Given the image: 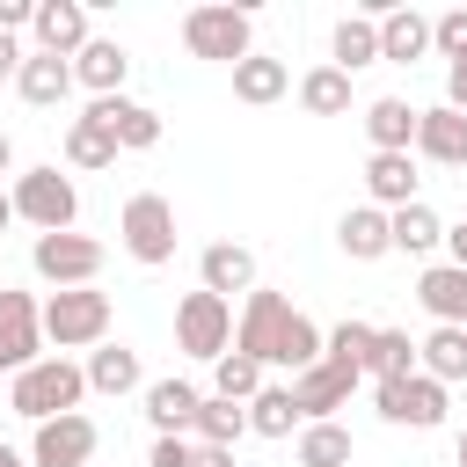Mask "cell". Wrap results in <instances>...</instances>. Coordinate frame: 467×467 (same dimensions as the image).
Masks as SVG:
<instances>
[{"label":"cell","instance_id":"1","mask_svg":"<svg viewBox=\"0 0 467 467\" xmlns=\"http://www.w3.org/2000/svg\"><path fill=\"white\" fill-rule=\"evenodd\" d=\"M80 401H88V372H80L73 358H36L29 372H15V379H7V409H15L22 423L80 416Z\"/></svg>","mask_w":467,"mask_h":467},{"label":"cell","instance_id":"2","mask_svg":"<svg viewBox=\"0 0 467 467\" xmlns=\"http://www.w3.org/2000/svg\"><path fill=\"white\" fill-rule=\"evenodd\" d=\"M109 292L102 285H73V292H51L44 299V343H58V358L66 350H95V343H109Z\"/></svg>","mask_w":467,"mask_h":467},{"label":"cell","instance_id":"3","mask_svg":"<svg viewBox=\"0 0 467 467\" xmlns=\"http://www.w3.org/2000/svg\"><path fill=\"white\" fill-rule=\"evenodd\" d=\"M292 321H299V306H292L285 292L255 285V292L241 299V314H234V350H248V358L270 372V365H285V336H292Z\"/></svg>","mask_w":467,"mask_h":467},{"label":"cell","instance_id":"4","mask_svg":"<svg viewBox=\"0 0 467 467\" xmlns=\"http://www.w3.org/2000/svg\"><path fill=\"white\" fill-rule=\"evenodd\" d=\"M15 219H29L36 234H73V219H80L73 175H58V161L22 168V175H15Z\"/></svg>","mask_w":467,"mask_h":467},{"label":"cell","instance_id":"5","mask_svg":"<svg viewBox=\"0 0 467 467\" xmlns=\"http://www.w3.org/2000/svg\"><path fill=\"white\" fill-rule=\"evenodd\" d=\"M117 241H124V255H131V263H146V270L175 263V204H168L161 190L124 197V212H117Z\"/></svg>","mask_w":467,"mask_h":467},{"label":"cell","instance_id":"6","mask_svg":"<svg viewBox=\"0 0 467 467\" xmlns=\"http://www.w3.org/2000/svg\"><path fill=\"white\" fill-rule=\"evenodd\" d=\"M175 350L219 365V358L234 350V299H219V292H204V285L182 292V299H175Z\"/></svg>","mask_w":467,"mask_h":467},{"label":"cell","instance_id":"7","mask_svg":"<svg viewBox=\"0 0 467 467\" xmlns=\"http://www.w3.org/2000/svg\"><path fill=\"white\" fill-rule=\"evenodd\" d=\"M182 51H190V58H212V66H241V58L255 51L248 7H190V15H182Z\"/></svg>","mask_w":467,"mask_h":467},{"label":"cell","instance_id":"8","mask_svg":"<svg viewBox=\"0 0 467 467\" xmlns=\"http://www.w3.org/2000/svg\"><path fill=\"white\" fill-rule=\"evenodd\" d=\"M372 409L379 423H401V431H438L445 409H452V387H438L431 372H409V379H372Z\"/></svg>","mask_w":467,"mask_h":467},{"label":"cell","instance_id":"9","mask_svg":"<svg viewBox=\"0 0 467 467\" xmlns=\"http://www.w3.org/2000/svg\"><path fill=\"white\" fill-rule=\"evenodd\" d=\"M29 270H36L44 285H58V292L95 285V277H102V241H95V234H36V241H29Z\"/></svg>","mask_w":467,"mask_h":467},{"label":"cell","instance_id":"10","mask_svg":"<svg viewBox=\"0 0 467 467\" xmlns=\"http://www.w3.org/2000/svg\"><path fill=\"white\" fill-rule=\"evenodd\" d=\"M36 358H51V350H44V299L0 285V372L15 379V372H29Z\"/></svg>","mask_w":467,"mask_h":467},{"label":"cell","instance_id":"11","mask_svg":"<svg viewBox=\"0 0 467 467\" xmlns=\"http://www.w3.org/2000/svg\"><path fill=\"white\" fill-rule=\"evenodd\" d=\"M358 365H336V358H321V365H306L299 379H292V401H299V416L306 423H336V409H350V394H358Z\"/></svg>","mask_w":467,"mask_h":467},{"label":"cell","instance_id":"12","mask_svg":"<svg viewBox=\"0 0 467 467\" xmlns=\"http://www.w3.org/2000/svg\"><path fill=\"white\" fill-rule=\"evenodd\" d=\"M95 445V416H51L29 431V467H88Z\"/></svg>","mask_w":467,"mask_h":467},{"label":"cell","instance_id":"13","mask_svg":"<svg viewBox=\"0 0 467 467\" xmlns=\"http://www.w3.org/2000/svg\"><path fill=\"white\" fill-rule=\"evenodd\" d=\"M197 409H204V387L197 379H146V423L153 438H190L197 431Z\"/></svg>","mask_w":467,"mask_h":467},{"label":"cell","instance_id":"14","mask_svg":"<svg viewBox=\"0 0 467 467\" xmlns=\"http://www.w3.org/2000/svg\"><path fill=\"white\" fill-rule=\"evenodd\" d=\"M29 36H36V51H51V58H80L88 51V0H36V22H29Z\"/></svg>","mask_w":467,"mask_h":467},{"label":"cell","instance_id":"15","mask_svg":"<svg viewBox=\"0 0 467 467\" xmlns=\"http://www.w3.org/2000/svg\"><path fill=\"white\" fill-rule=\"evenodd\" d=\"M416 306L431 314V328H467V270L460 263H423Z\"/></svg>","mask_w":467,"mask_h":467},{"label":"cell","instance_id":"16","mask_svg":"<svg viewBox=\"0 0 467 467\" xmlns=\"http://www.w3.org/2000/svg\"><path fill=\"white\" fill-rule=\"evenodd\" d=\"M124 80H131V51L117 36H88V51L73 58V88H88L95 102H109V95H124Z\"/></svg>","mask_w":467,"mask_h":467},{"label":"cell","instance_id":"17","mask_svg":"<svg viewBox=\"0 0 467 467\" xmlns=\"http://www.w3.org/2000/svg\"><path fill=\"white\" fill-rule=\"evenodd\" d=\"M416 124H423V109H416L409 95H372V102H365V139H372V153H416Z\"/></svg>","mask_w":467,"mask_h":467},{"label":"cell","instance_id":"18","mask_svg":"<svg viewBox=\"0 0 467 467\" xmlns=\"http://www.w3.org/2000/svg\"><path fill=\"white\" fill-rule=\"evenodd\" d=\"M95 117H102V131L124 146V153H153L161 146V109H146V102H131V95H109V102H88Z\"/></svg>","mask_w":467,"mask_h":467},{"label":"cell","instance_id":"19","mask_svg":"<svg viewBox=\"0 0 467 467\" xmlns=\"http://www.w3.org/2000/svg\"><path fill=\"white\" fill-rule=\"evenodd\" d=\"M197 285L204 292H219V299H248L255 292V248H241V241H212L204 255H197Z\"/></svg>","mask_w":467,"mask_h":467},{"label":"cell","instance_id":"20","mask_svg":"<svg viewBox=\"0 0 467 467\" xmlns=\"http://www.w3.org/2000/svg\"><path fill=\"white\" fill-rule=\"evenodd\" d=\"M80 372H88V394H109V401L117 394H146V365H139L131 343H95Z\"/></svg>","mask_w":467,"mask_h":467},{"label":"cell","instance_id":"21","mask_svg":"<svg viewBox=\"0 0 467 467\" xmlns=\"http://www.w3.org/2000/svg\"><path fill=\"white\" fill-rule=\"evenodd\" d=\"M416 153H372L365 161V204H379V212H401V204H416Z\"/></svg>","mask_w":467,"mask_h":467},{"label":"cell","instance_id":"22","mask_svg":"<svg viewBox=\"0 0 467 467\" xmlns=\"http://www.w3.org/2000/svg\"><path fill=\"white\" fill-rule=\"evenodd\" d=\"M336 248H343L350 263H379V255H394V226H387V212H379V204H350V212L336 219Z\"/></svg>","mask_w":467,"mask_h":467},{"label":"cell","instance_id":"23","mask_svg":"<svg viewBox=\"0 0 467 467\" xmlns=\"http://www.w3.org/2000/svg\"><path fill=\"white\" fill-rule=\"evenodd\" d=\"M15 95H22L29 109H58V102L73 95V58L29 51V58H22V73H15Z\"/></svg>","mask_w":467,"mask_h":467},{"label":"cell","instance_id":"24","mask_svg":"<svg viewBox=\"0 0 467 467\" xmlns=\"http://www.w3.org/2000/svg\"><path fill=\"white\" fill-rule=\"evenodd\" d=\"M416 153L438 161V168H467V117H460L452 102L423 109V124H416Z\"/></svg>","mask_w":467,"mask_h":467},{"label":"cell","instance_id":"25","mask_svg":"<svg viewBox=\"0 0 467 467\" xmlns=\"http://www.w3.org/2000/svg\"><path fill=\"white\" fill-rule=\"evenodd\" d=\"M423 51H431V15L387 7V15H379V66H416Z\"/></svg>","mask_w":467,"mask_h":467},{"label":"cell","instance_id":"26","mask_svg":"<svg viewBox=\"0 0 467 467\" xmlns=\"http://www.w3.org/2000/svg\"><path fill=\"white\" fill-rule=\"evenodd\" d=\"M292 95V66L285 58H263V51H248L241 66H234V102H248V109H270V102H285Z\"/></svg>","mask_w":467,"mask_h":467},{"label":"cell","instance_id":"27","mask_svg":"<svg viewBox=\"0 0 467 467\" xmlns=\"http://www.w3.org/2000/svg\"><path fill=\"white\" fill-rule=\"evenodd\" d=\"M117 139L102 131V117L95 109H80V117H66V168H80V175H102V168H117Z\"/></svg>","mask_w":467,"mask_h":467},{"label":"cell","instance_id":"28","mask_svg":"<svg viewBox=\"0 0 467 467\" xmlns=\"http://www.w3.org/2000/svg\"><path fill=\"white\" fill-rule=\"evenodd\" d=\"M248 431H255V438H292V431H306V416H299V401H292V379H270V387L248 401Z\"/></svg>","mask_w":467,"mask_h":467},{"label":"cell","instance_id":"29","mask_svg":"<svg viewBox=\"0 0 467 467\" xmlns=\"http://www.w3.org/2000/svg\"><path fill=\"white\" fill-rule=\"evenodd\" d=\"M416 372H431L438 387H460L467 379V328H431L416 343Z\"/></svg>","mask_w":467,"mask_h":467},{"label":"cell","instance_id":"30","mask_svg":"<svg viewBox=\"0 0 467 467\" xmlns=\"http://www.w3.org/2000/svg\"><path fill=\"white\" fill-rule=\"evenodd\" d=\"M328 66H343V73L379 66V22H372V15H343L336 36H328Z\"/></svg>","mask_w":467,"mask_h":467},{"label":"cell","instance_id":"31","mask_svg":"<svg viewBox=\"0 0 467 467\" xmlns=\"http://www.w3.org/2000/svg\"><path fill=\"white\" fill-rule=\"evenodd\" d=\"M387 226H394V255H431V248H445V219L416 197V204H401V212H387Z\"/></svg>","mask_w":467,"mask_h":467},{"label":"cell","instance_id":"32","mask_svg":"<svg viewBox=\"0 0 467 467\" xmlns=\"http://www.w3.org/2000/svg\"><path fill=\"white\" fill-rule=\"evenodd\" d=\"M299 109H306V117H343V109H350V73H343V66L299 73Z\"/></svg>","mask_w":467,"mask_h":467},{"label":"cell","instance_id":"33","mask_svg":"<svg viewBox=\"0 0 467 467\" xmlns=\"http://www.w3.org/2000/svg\"><path fill=\"white\" fill-rule=\"evenodd\" d=\"M197 445H241L248 438V401H226V394H204V409H197V431H190Z\"/></svg>","mask_w":467,"mask_h":467},{"label":"cell","instance_id":"34","mask_svg":"<svg viewBox=\"0 0 467 467\" xmlns=\"http://www.w3.org/2000/svg\"><path fill=\"white\" fill-rule=\"evenodd\" d=\"M270 379H263V365L248 358V350H226L219 365H212V394H226V401H255Z\"/></svg>","mask_w":467,"mask_h":467},{"label":"cell","instance_id":"35","mask_svg":"<svg viewBox=\"0 0 467 467\" xmlns=\"http://www.w3.org/2000/svg\"><path fill=\"white\" fill-rule=\"evenodd\" d=\"M350 431L343 423H306L299 431V467H350Z\"/></svg>","mask_w":467,"mask_h":467},{"label":"cell","instance_id":"36","mask_svg":"<svg viewBox=\"0 0 467 467\" xmlns=\"http://www.w3.org/2000/svg\"><path fill=\"white\" fill-rule=\"evenodd\" d=\"M365 372H372V379H409V372H416V343H409V328H379Z\"/></svg>","mask_w":467,"mask_h":467},{"label":"cell","instance_id":"37","mask_svg":"<svg viewBox=\"0 0 467 467\" xmlns=\"http://www.w3.org/2000/svg\"><path fill=\"white\" fill-rule=\"evenodd\" d=\"M372 336H379L372 321H336V328H328V343H321V358H336V365H358V372H365Z\"/></svg>","mask_w":467,"mask_h":467},{"label":"cell","instance_id":"38","mask_svg":"<svg viewBox=\"0 0 467 467\" xmlns=\"http://www.w3.org/2000/svg\"><path fill=\"white\" fill-rule=\"evenodd\" d=\"M431 51H445V66H452V58H467V7L431 15Z\"/></svg>","mask_w":467,"mask_h":467},{"label":"cell","instance_id":"39","mask_svg":"<svg viewBox=\"0 0 467 467\" xmlns=\"http://www.w3.org/2000/svg\"><path fill=\"white\" fill-rule=\"evenodd\" d=\"M197 460V438H153V452H146V467H190Z\"/></svg>","mask_w":467,"mask_h":467},{"label":"cell","instance_id":"40","mask_svg":"<svg viewBox=\"0 0 467 467\" xmlns=\"http://www.w3.org/2000/svg\"><path fill=\"white\" fill-rule=\"evenodd\" d=\"M445 102L467 117V58H452V66H445Z\"/></svg>","mask_w":467,"mask_h":467},{"label":"cell","instance_id":"41","mask_svg":"<svg viewBox=\"0 0 467 467\" xmlns=\"http://www.w3.org/2000/svg\"><path fill=\"white\" fill-rule=\"evenodd\" d=\"M22 58H29V51H22V44L0 29V80H15V73H22Z\"/></svg>","mask_w":467,"mask_h":467},{"label":"cell","instance_id":"42","mask_svg":"<svg viewBox=\"0 0 467 467\" xmlns=\"http://www.w3.org/2000/svg\"><path fill=\"white\" fill-rule=\"evenodd\" d=\"M445 263H460V270H467V219H460V226H445Z\"/></svg>","mask_w":467,"mask_h":467},{"label":"cell","instance_id":"43","mask_svg":"<svg viewBox=\"0 0 467 467\" xmlns=\"http://www.w3.org/2000/svg\"><path fill=\"white\" fill-rule=\"evenodd\" d=\"M190 467H234V445H197V460Z\"/></svg>","mask_w":467,"mask_h":467},{"label":"cell","instance_id":"44","mask_svg":"<svg viewBox=\"0 0 467 467\" xmlns=\"http://www.w3.org/2000/svg\"><path fill=\"white\" fill-rule=\"evenodd\" d=\"M15 226V190H0V234Z\"/></svg>","mask_w":467,"mask_h":467},{"label":"cell","instance_id":"45","mask_svg":"<svg viewBox=\"0 0 467 467\" xmlns=\"http://www.w3.org/2000/svg\"><path fill=\"white\" fill-rule=\"evenodd\" d=\"M7 168H15V139L0 131V175H7Z\"/></svg>","mask_w":467,"mask_h":467},{"label":"cell","instance_id":"46","mask_svg":"<svg viewBox=\"0 0 467 467\" xmlns=\"http://www.w3.org/2000/svg\"><path fill=\"white\" fill-rule=\"evenodd\" d=\"M0 467H29V452H15V445H0Z\"/></svg>","mask_w":467,"mask_h":467},{"label":"cell","instance_id":"47","mask_svg":"<svg viewBox=\"0 0 467 467\" xmlns=\"http://www.w3.org/2000/svg\"><path fill=\"white\" fill-rule=\"evenodd\" d=\"M452 460H460V467H467V431H460V445H452Z\"/></svg>","mask_w":467,"mask_h":467}]
</instances>
